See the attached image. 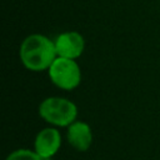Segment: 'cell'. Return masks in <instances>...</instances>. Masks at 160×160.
<instances>
[{
    "label": "cell",
    "instance_id": "cell-5",
    "mask_svg": "<svg viewBox=\"0 0 160 160\" xmlns=\"http://www.w3.org/2000/svg\"><path fill=\"white\" fill-rule=\"evenodd\" d=\"M54 44L58 56L74 60L81 56L85 49L84 36L78 31H64L59 34L55 38Z\"/></svg>",
    "mask_w": 160,
    "mask_h": 160
},
{
    "label": "cell",
    "instance_id": "cell-2",
    "mask_svg": "<svg viewBox=\"0 0 160 160\" xmlns=\"http://www.w3.org/2000/svg\"><path fill=\"white\" fill-rule=\"evenodd\" d=\"M40 118L55 128H68L78 118V106L66 98L50 96L39 105Z\"/></svg>",
    "mask_w": 160,
    "mask_h": 160
},
{
    "label": "cell",
    "instance_id": "cell-7",
    "mask_svg": "<svg viewBox=\"0 0 160 160\" xmlns=\"http://www.w3.org/2000/svg\"><path fill=\"white\" fill-rule=\"evenodd\" d=\"M5 160H42L35 150L30 149H18L10 152Z\"/></svg>",
    "mask_w": 160,
    "mask_h": 160
},
{
    "label": "cell",
    "instance_id": "cell-6",
    "mask_svg": "<svg viewBox=\"0 0 160 160\" xmlns=\"http://www.w3.org/2000/svg\"><path fill=\"white\" fill-rule=\"evenodd\" d=\"M66 140L78 151H86L92 144V131L88 122L76 120L66 128Z\"/></svg>",
    "mask_w": 160,
    "mask_h": 160
},
{
    "label": "cell",
    "instance_id": "cell-4",
    "mask_svg": "<svg viewBox=\"0 0 160 160\" xmlns=\"http://www.w3.org/2000/svg\"><path fill=\"white\" fill-rule=\"evenodd\" d=\"M61 146V134L55 126L44 128L34 140V150L42 160H50Z\"/></svg>",
    "mask_w": 160,
    "mask_h": 160
},
{
    "label": "cell",
    "instance_id": "cell-1",
    "mask_svg": "<svg viewBox=\"0 0 160 160\" xmlns=\"http://www.w3.org/2000/svg\"><path fill=\"white\" fill-rule=\"evenodd\" d=\"M19 56L25 69L39 72L49 70L58 54L52 40L42 34H31L22 40Z\"/></svg>",
    "mask_w": 160,
    "mask_h": 160
},
{
    "label": "cell",
    "instance_id": "cell-3",
    "mask_svg": "<svg viewBox=\"0 0 160 160\" xmlns=\"http://www.w3.org/2000/svg\"><path fill=\"white\" fill-rule=\"evenodd\" d=\"M48 72L51 82L61 90H74L81 82V70L74 59L58 56Z\"/></svg>",
    "mask_w": 160,
    "mask_h": 160
}]
</instances>
